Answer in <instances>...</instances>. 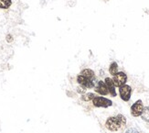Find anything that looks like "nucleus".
<instances>
[{"instance_id": "f257e3e1", "label": "nucleus", "mask_w": 149, "mask_h": 133, "mask_svg": "<svg viewBox=\"0 0 149 133\" xmlns=\"http://www.w3.org/2000/svg\"><path fill=\"white\" fill-rule=\"evenodd\" d=\"M126 124V118L125 116L121 114L117 115L116 117H110L105 123L107 129L111 131H117L121 128H123Z\"/></svg>"}, {"instance_id": "f03ea898", "label": "nucleus", "mask_w": 149, "mask_h": 133, "mask_svg": "<svg viewBox=\"0 0 149 133\" xmlns=\"http://www.w3.org/2000/svg\"><path fill=\"white\" fill-rule=\"evenodd\" d=\"M93 104L96 108H109L113 105V102L103 96H95L93 99Z\"/></svg>"}, {"instance_id": "7ed1b4c3", "label": "nucleus", "mask_w": 149, "mask_h": 133, "mask_svg": "<svg viewBox=\"0 0 149 133\" xmlns=\"http://www.w3.org/2000/svg\"><path fill=\"white\" fill-rule=\"evenodd\" d=\"M96 78L95 79H89L82 76L81 75H79L77 76V82L79 83L81 86L85 88H93L95 86L96 84Z\"/></svg>"}, {"instance_id": "20e7f679", "label": "nucleus", "mask_w": 149, "mask_h": 133, "mask_svg": "<svg viewBox=\"0 0 149 133\" xmlns=\"http://www.w3.org/2000/svg\"><path fill=\"white\" fill-rule=\"evenodd\" d=\"M119 94L122 98V100L125 102L129 101L131 98V94H132V88L130 85L124 84L119 87Z\"/></svg>"}, {"instance_id": "39448f33", "label": "nucleus", "mask_w": 149, "mask_h": 133, "mask_svg": "<svg viewBox=\"0 0 149 133\" xmlns=\"http://www.w3.org/2000/svg\"><path fill=\"white\" fill-rule=\"evenodd\" d=\"M113 81V84L115 86H117V87H120V86L124 85L126 84L127 82V75L125 74V72H118L117 74L114 75L113 77L112 78Z\"/></svg>"}, {"instance_id": "423d86ee", "label": "nucleus", "mask_w": 149, "mask_h": 133, "mask_svg": "<svg viewBox=\"0 0 149 133\" xmlns=\"http://www.w3.org/2000/svg\"><path fill=\"white\" fill-rule=\"evenodd\" d=\"M143 109H144L143 102H142V100H137L131 106V114L133 117H135V118L139 117L141 116L142 112H143Z\"/></svg>"}, {"instance_id": "0eeeda50", "label": "nucleus", "mask_w": 149, "mask_h": 133, "mask_svg": "<svg viewBox=\"0 0 149 133\" xmlns=\"http://www.w3.org/2000/svg\"><path fill=\"white\" fill-rule=\"evenodd\" d=\"M94 90L96 93L102 95V96H107L109 94V91L107 89V86L103 81L97 82V84L94 86Z\"/></svg>"}, {"instance_id": "6e6552de", "label": "nucleus", "mask_w": 149, "mask_h": 133, "mask_svg": "<svg viewBox=\"0 0 149 133\" xmlns=\"http://www.w3.org/2000/svg\"><path fill=\"white\" fill-rule=\"evenodd\" d=\"M104 83L107 86V89L109 91V94L112 96H116V91H115V85L113 84V81L112 78L106 77L104 80Z\"/></svg>"}, {"instance_id": "1a4fd4ad", "label": "nucleus", "mask_w": 149, "mask_h": 133, "mask_svg": "<svg viewBox=\"0 0 149 133\" xmlns=\"http://www.w3.org/2000/svg\"><path fill=\"white\" fill-rule=\"evenodd\" d=\"M82 76L86 77V78H89V79H95V74L93 70L91 69H84L81 72V74Z\"/></svg>"}, {"instance_id": "9d476101", "label": "nucleus", "mask_w": 149, "mask_h": 133, "mask_svg": "<svg viewBox=\"0 0 149 133\" xmlns=\"http://www.w3.org/2000/svg\"><path fill=\"white\" fill-rule=\"evenodd\" d=\"M109 72H110V75H112L113 76L114 75L117 74V72H118V64H117V63L113 62L111 64H110Z\"/></svg>"}, {"instance_id": "9b49d317", "label": "nucleus", "mask_w": 149, "mask_h": 133, "mask_svg": "<svg viewBox=\"0 0 149 133\" xmlns=\"http://www.w3.org/2000/svg\"><path fill=\"white\" fill-rule=\"evenodd\" d=\"M95 96H95V94H93V93H87V94H82L81 99L83 101L89 102V101H92Z\"/></svg>"}, {"instance_id": "f8f14e48", "label": "nucleus", "mask_w": 149, "mask_h": 133, "mask_svg": "<svg viewBox=\"0 0 149 133\" xmlns=\"http://www.w3.org/2000/svg\"><path fill=\"white\" fill-rule=\"evenodd\" d=\"M141 118L143 120L149 122V106H146V108H144L143 112L141 114Z\"/></svg>"}, {"instance_id": "ddd939ff", "label": "nucleus", "mask_w": 149, "mask_h": 133, "mask_svg": "<svg viewBox=\"0 0 149 133\" xmlns=\"http://www.w3.org/2000/svg\"><path fill=\"white\" fill-rule=\"evenodd\" d=\"M11 0H0V8L6 9L11 6Z\"/></svg>"}, {"instance_id": "4468645a", "label": "nucleus", "mask_w": 149, "mask_h": 133, "mask_svg": "<svg viewBox=\"0 0 149 133\" xmlns=\"http://www.w3.org/2000/svg\"><path fill=\"white\" fill-rule=\"evenodd\" d=\"M125 133H140V132L138 131L137 129H135V128H129V129L125 131Z\"/></svg>"}, {"instance_id": "2eb2a0df", "label": "nucleus", "mask_w": 149, "mask_h": 133, "mask_svg": "<svg viewBox=\"0 0 149 133\" xmlns=\"http://www.w3.org/2000/svg\"><path fill=\"white\" fill-rule=\"evenodd\" d=\"M78 89H79V90H78V92L81 93V94H84V93L86 92V88L83 87V86H81V87H79Z\"/></svg>"}, {"instance_id": "dca6fc26", "label": "nucleus", "mask_w": 149, "mask_h": 133, "mask_svg": "<svg viewBox=\"0 0 149 133\" xmlns=\"http://www.w3.org/2000/svg\"><path fill=\"white\" fill-rule=\"evenodd\" d=\"M12 37H11V35H8V39H6V41H8V42H12V39H11Z\"/></svg>"}]
</instances>
